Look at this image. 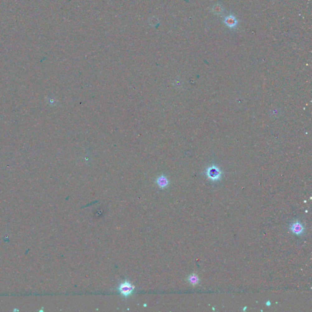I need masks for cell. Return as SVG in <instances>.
I'll list each match as a JSON object with an SVG mask.
<instances>
[{"label":"cell","instance_id":"4","mask_svg":"<svg viewBox=\"0 0 312 312\" xmlns=\"http://www.w3.org/2000/svg\"><path fill=\"white\" fill-rule=\"evenodd\" d=\"M157 184L160 188H165L169 184V181L166 177L162 176L157 179Z\"/></svg>","mask_w":312,"mask_h":312},{"label":"cell","instance_id":"7","mask_svg":"<svg viewBox=\"0 0 312 312\" xmlns=\"http://www.w3.org/2000/svg\"><path fill=\"white\" fill-rule=\"evenodd\" d=\"M218 8H217V7H215V10H214V12L215 13H216V12H218V13H220V11H222L223 10L220 8V6H218Z\"/></svg>","mask_w":312,"mask_h":312},{"label":"cell","instance_id":"8","mask_svg":"<svg viewBox=\"0 0 312 312\" xmlns=\"http://www.w3.org/2000/svg\"><path fill=\"white\" fill-rule=\"evenodd\" d=\"M270 304H271V303H270V301H268V302H267V305H268V306H270Z\"/></svg>","mask_w":312,"mask_h":312},{"label":"cell","instance_id":"6","mask_svg":"<svg viewBox=\"0 0 312 312\" xmlns=\"http://www.w3.org/2000/svg\"><path fill=\"white\" fill-rule=\"evenodd\" d=\"M188 282L193 285H196L199 282V278L196 274H192L187 278Z\"/></svg>","mask_w":312,"mask_h":312},{"label":"cell","instance_id":"1","mask_svg":"<svg viewBox=\"0 0 312 312\" xmlns=\"http://www.w3.org/2000/svg\"><path fill=\"white\" fill-rule=\"evenodd\" d=\"M135 290V286L131 283L128 281H125L124 282L120 284L118 287V290L120 295L125 297L128 298L131 296Z\"/></svg>","mask_w":312,"mask_h":312},{"label":"cell","instance_id":"3","mask_svg":"<svg viewBox=\"0 0 312 312\" xmlns=\"http://www.w3.org/2000/svg\"><path fill=\"white\" fill-rule=\"evenodd\" d=\"M290 230L295 235H299L303 234L304 230V227L299 221H296L291 225Z\"/></svg>","mask_w":312,"mask_h":312},{"label":"cell","instance_id":"5","mask_svg":"<svg viewBox=\"0 0 312 312\" xmlns=\"http://www.w3.org/2000/svg\"><path fill=\"white\" fill-rule=\"evenodd\" d=\"M225 23L229 28H234L236 26V25L237 23V21L234 16L230 15L225 18Z\"/></svg>","mask_w":312,"mask_h":312},{"label":"cell","instance_id":"2","mask_svg":"<svg viewBox=\"0 0 312 312\" xmlns=\"http://www.w3.org/2000/svg\"><path fill=\"white\" fill-rule=\"evenodd\" d=\"M221 173L219 169L215 167H210L207 171V175L208 177L213 181L218 180L221 177Z\"/></svg>","mask_w":312,"mask_h":312}]
</instances>
